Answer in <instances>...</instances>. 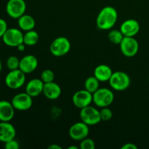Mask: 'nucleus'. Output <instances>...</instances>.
Wrapping results in <instances>:
<instances>
[{"label":"nucleus","instance_id":"obj_1","mask_svg":"<svg viewBox=\"0 0 149 149\" xmlns=\"http://www.w3.org/2000/svg\"><path fill=\"white\" fill-rule=\"evenodd\" d=\"M118 13L116 9L111 6H106L100 10L96 18V25L100 30H111L116 24Z\"/></svg>","mask_w":149,"mask_h":149},{"label":"nucleus","instance_id":"obj_2","mask_svg":"<svg viewBox=\"0 0 149 149\" xmlns=\"http://www.w3.org/2000/svg\"><path fill=\"white\" fill-rule=\"evenodd\" d=\"M114 100V94L109 88H99L93 94V102L99 108L109 107Z\"/></svg>","mask_w":149,"mask_h":149},{"label":"nucleus","instance_id":"obj_3","mask_svg":"<svg viewBox=\"0 0 149 149\" xmlns=\"http://www.w3.org/2000/svg\"><path fill=\"white\" fill-rule=\"evenodd\" d=\"M109 82L113 90L124 91L130 87L131 80L127 73L118 71L113 72Z\"/></svg>","mask_w":149,"mask_h":149},{"label":"nucleus","instance_id":"obj_4","mask_svg":"<svg viewBox=\"0 0 149 149\" xmlns=\"http://www.w3.org/2000/svg\"><path fill=\"white\" fill-rule=\"evenodd\" d=\"M26 79V74L18 68L9 71L4 79V82L8 88L17 90L24 85Z\"/></svg>","mask_w":149,"mask_h":149},{"label":"nucleus","instance_id":"obj_5","mask_svg":"<svg viewBox=\"0 0 149 149\" xmlns=\"http://www.w3.org/2000/svg\"><path fill=\"white\" fill-rule=\"evenodd\" d=\"M71 49V42L65 36H59L54 39L49 46L52 55L55 57H62L66 55Z\"/></svg>","mask_w":149,"mask_h":149},{"label":"nucleus","instance_id":"obj_6","mask_svg":"<svg viewBox=\"0 0 149 149\" xmlns=\"http://www.w3.org/2000/svg\"><path fill=\"white\" fill-rule=\"evenodd\" d=\"M79 116L81 120L89 126L96 125L101 122L100 111L91 106L80 109Z\"/></svg>","mask_w":149,"mask_h":149},{"label":"nucleus","instance_id":"obj_7","mask_svg":"<svg viewBox=\"0 0 149 149\" xmlns=\"http://www.w3.org/2000/svg\"><path fill=\"white\" fill-rule=\"evenodd\" d=\"M1 39L4 45L10 47H17L19 45L23 43V33L20 29L8 28Z\"/></svg>","mask_w":149,"mask_h":149},{"label":"nucleus","instance_id":"obj_8","mask_svg":"<svg viewBox=\"0 0 149 149\" xmlns=\"http://www.w3.org/2000/svg\"><path fill=\"white\" fill-rule=\"evenodd\" d=\"M26 4L24 0H8L6 4V12L10 17L18 19L25 14Z\"/></svg>","mask_w":149,"mask_h":149},{"label":"nucleus","instance_id":"obj_9","mask_svg":"<svg viewBox=\"0 0 149 149\" xmlns=\"http://www.w3.org/2000/svg\"><path fill=\"white\" fill-rule=\"evenodd\" d=\"M11 103L15 110L25 111L29 110L31 108L33 105V97L26 92L20 93L15 95L13 97Z\"/></svg>","mask_w":149,"mask_h":149},{"label":"nucleus","instance_id":"obj_10","mask_svg":"<svg viewBox=\"0 0 149 149\" xmlns=\"http://www.w3.org/2000/svg\"><path fill=\"white\" fill-rule=\"evenodd\" d=\"M122 53L127 58H132L139 50V44L134 37L125 36L119 45Z\"/></svg>","mask_w":149,"mask_h":149},{"label":"nucleus","instance_id":"obj_11","mask_svg":"<svg viewBox=\"0 0 149 149\" xmlns=\"http://www.w3.org/2000/svg\"><path fill=\"white\" fill-rule=\"evenodd\" d=\"M90 133L89 125L83 122L82 121L74 123L69 128L68 134L70 138L76 141H81L88 137Z\"/></svg>","mask_w":149,"mask_h":149},{"label":"nucleus","instance_id":"obj_12","mask_svg":"<svg viewBox=\"0 0 149 149\" xmlns=\"http://www.w3.org/2000/svg\"><path fill=\"white\" fill-rule=\"evenodd\" d=\"M72 103L77 109H79L90 106L93 103V94L85 89L78 90L73 95Z\"/></svg>","mask_w":149,"mask_h":149},{"label":"nucleus","instance_id":"obj_13","mask_svg":"<svg viewBox=\"0 0 149 149\" xmlns=\"http://www.w3.org/2000/svg\"><path fill=\"white\" fill-rule=\"evenodd\" d=\"M119 29L125 36L134 37L139 33L141 26L138 20L135 19H128L121 24Z\"/></svg>","mask_w":149,"mask_h":149},{"label":"nucleus","instance_id":"obj_14","mask_svg":"<svg viewBox=\"0 0 149 149\" xmlns=\"http://www.w3.org/2000/svg\"><path fill=\"white\" fill-rule=\"evenodd\" d=\"M16 136V130L10 122L0 121V142L5 143L14 139Z\"/></svg>","mask_w":149,"mask_h":149},{"label":"nucleus","instance_id":"obj_15","mask_svg":"<svg viewBox=\"0 0 149 149\" xmlns=\"http://www.w3.org/2000/svg\"><path fill=\"white\" fill-rule=\"evenodd\" d=\"M38 67V60L34 55H27L20 60L19 68L26 74L33 72Z\"/></svg>","mask_w":149,"mask_h":149},{"label":"nucleus","instance_id":"obj_16","mask_svg":"<svg viewBox=\"0 0 149 149\" xmlns=\"http://www.w3.org/2000/svg\"><path fill=\"white\" fill-rule=\"evenodd\" d=\"M44 84L45 83L41 79H32L26 84L25 92L32 97H38L43 93Z\"/></svg>","mask_w":149,"mask_h":149},{"label":"nucleus","instance_id":"obj_17","mask_svg":"<svg viewBox=\"0 0 149 149\" xmlns=\"http://www.w3.org/2000/svg\"><path fill=\"white\" fill-rule=\"evenodd\" d=\"M15 109L11 102L7 100H0V121L10 122L15 116Z\"/></svg>","mask_w":149,"mask_h":149},{"label":"nucleus","instance_id":"obj_18","mask_svg":"<svg viewBox=\"0 0 149 149\" xmlns=\"http://www.w3.org/2000/svg\"><path fill=\"white\" fill-rule=\"evenodd\" d=\"M61 87L55 81L49 83H45L42 94L47 99L54 100L58 99L61 95Z\"/></svg>","mask_w":149,"mask_h":149},{"label":"nucleus","instance_id":"obj_19","mask_svg":"<svg viewBox=\"0 0 149 149\" xmlns=\"http://www.w3.org/2000/svg\"><path fill=\"white\" fill-rule=\"evenodd\" d=\"M113 71L111 68L107 65L101 64L95 68L94 76L99 80L100 82H106L109 81L111 77Z\"/></svg>","mask_w":149,"mask_h":149},{"label":"nucleus","instance_id":"obj_20","mask_svg":"<svg viewBox=\"0 0 149 149\" xmlns=\"http://www.w3.org/2000/svg\"><path fill=\"white\" fill-rule=\"evenodd\" d=\"M17 25L20 30L28 31L34 29L36 26V21L31 15L24 14L17 19Z\"/></svg>","mask_w":149,"mask_h":149},{"label":"nucleus","instance_id":"obj_21","mask_svg":"<svg viewBox=\"0 0 149 149\" xmlns=\"http://www.w3.org/2000/svg\"><path fill=\"white\" fill-rule=\"evenodd\" d=\"M39 39V35L36 31L31 30L23 33V43L26 46H33L36 45Z\"/></svg>","mask_w":149,"mask_h":149},{"label":"nucleus","instance_id":"obj_22","mask_svg":"<svg viewBox=\"0 0 149 149\" xmlns=\"http://www.w3.org/2000/svg\"><path fill=\"white\" fill-rule=\"evenodd\" d=\"M100 88V81L95 76L88 77L84 81V89L92 94Z\"/></svg>","mask_w":149,"mask_h":149},{"label":"nucleus","instance_id":"obj_23","mask_svg":"<svg viewBox=\"0 0 149 149\" xmlns=\"http://www.w3.org/2000/svg\"><path fill=\"white\" fill-rule=\"evenodd\" d=\"M125 36L122 31L117 29H112L109 31V34H108V39L110 41L111 43L114 44V45H120L122 42V39H124Z\"/></svg>","mask_w":149,"mask_h":149},{"label":"nucleus","instance_id":"obj_24","mask_svg":"<svg viewBox=\"0 0 149 149\" xmlns=\"http://www.w3.org/2000/svg\"><path fill=\"white\" fill-rule=\"evenodd\" d=\"M6 65L10 71L18 69L20 66V60L15 55H11L7 59Z\"/></svg>","mask_w":149,"mask_h":149},{"label":"nucleus","instance_id":"obj_25","mask_svg":"<svg viewBox=\"0 0 149 149\" xmlns=\"http://www.w3.org/2000/svg\"><path fill=\"white\" fill-rule=\"evenodd\" d=\"M41 79L44 83L52 82L55 79V74L50 69L44 70L41 74Z\"/></svg>","mask_w":149,"mask_h":149},{"label":"nucleus","instance_id":"obj_26","mask_svg":"<svg viewBox=\"0 0 149 149\" xmlns=\"http://www.w3.org/2000/svg\"><path fill=\"white\" fill-rule=\"evenodd\" d=\"M100 116L101 121L108 122L111 119L112 116H113V112L110 109H109V107L101 108V109L100 110Z\"/></svg>","mask_w":149,"mask_h":149},{"label":"nucleus","instance_id":"obj_27","mask_svg":"<svg viewBox=\"0 0 149 149\" xmlns=\"http://www.w3.org/2000/svg\"><path fill=\"white\" fill-rule=\"evenodd\" d=\"M79 148L81 149H95V141L91 138L87 137L84 139L80 141Z\"/></svg>","mask_w":149,"mask_h":149},{"label":"nucleus","instance_id":"obj_28","mask_svg":"<svg viewBox=\"0 0 149 149\" xmlns=\"http://www.w3.org/2000/svg\"><path fill=\"white\" fill-rule=\"evenodd\" d=\"M4 148L6 149H18L20 148L19 143L15 139H12L4 143Z\"/></svg>","mask_w":149,"mask_h":149},{"label":"nucleus","instance_id":"obj_29","mask_svg":"<svg viewBox=\"0 0 149 149\" xmlns=\"http://www.w3.org/2000/svg\"><path fill=\"white\" fill-rule=\"evenodd\" d=\"M7 29H8V26L7 22L4 19L0 18V38L2 37Z\"/></svg>","mask_w":149,"mask_h":149},{"label":"nucleus","instance_id":"obj_30","mask_svg":"<svg viewBox=\"0 0 149 149\" xmlns=\"http://www.w3.org/2000/svg\"><path fill=\"white\" fill-rule=\"evenodd\" d=\"M122 149H137L138 146L135 144L132 143H125L121 147Z\"/></svg>","mask_w":149,"mask_h":149},{"label":"nucleus","instance_id":"obj_31","mask_svg":"<svg viewBox=\"0 0 149 149\" xmlns=\"http://www.w3.org/2000/svg\"><path fill=\"white\" fill-rule=\"evenodd\" d=\"M26 45L24 43H22L20 45H19L16 48H17L19 52H23L25 50V49H26Z\"/></svg>","mask_w":149,"mask_h":149},{"label":"nucleus","instance_id":"obj_32","mask_svg":"<svg viewBox=\"0 0 149 149\" xmlns=\"http://www.w3.org/2000/svg\"><path fill=\"white\" fill-rule=\"evenodd\" d=\"M61 146L57 145V144H52L48 146V149H61Z\"/></svg>","mask_w":149,"mask_h":149},{"label":"nucleus","instance_id":"obj_33","mask_svg":"<svg viewBox=\"0 0 149 149\" xmlns=\"http://www.w3.org/2000/svg\"><path fill=\"white\" fill-rule=\"evenodd\" d=\"M79 147H77L76 146H68V149H79Z\"/></svg>","mask_w":149,"mask_h":149},{"label":"nucleus","instance_id":"obj_34","mask_svg":"<svg viewBox=\"0 0 149 149\" xmlns=\"http://www.w3.org/2000/svg\"><path fill=\"white\" fill-rule=\"evenodd\" d=\"M1 68H2V65H1V59H0V73H1Z\"/></svg>","mask_w":149,"mask_h":149},{"label":"nucleus","instance_id":"obj_35","mask_svg":"<svg viewBox=\"0 0 149 149\" xmlns=\"http://www.w3.org/2000/svg\"><path fill=\"white\" fill-rule=\"evenodd\" d=\"M148 82H149V75H148Z\"/></svg>","mask_w":149,"mask_h":149}]
</instances>
